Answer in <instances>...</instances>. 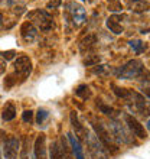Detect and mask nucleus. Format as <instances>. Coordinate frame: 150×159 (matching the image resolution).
<instances>
[{"mask_svg":"<svg viewBox=\"0 0 150 159\" xmlns=\"http://www.w3.org/2000/svg\"><path fill=\"white\" fill-rule=\"evenodd\" d=\"M92 129H94V132H95V136L97 139L101 142V145L104 146V149H107L108 152H111V153H116L117 151H118V148H117V143L114 142V138H113V134L110 133L108 130H107V127H105V125L103 123V121H92Z\"/></svg>","mask_w":150,"mask_h":159,"instance_id":"obj_1","label":"nucleus"},{"mask_svg":"<svg viewBox=\"0 0 150 159\" xmlns=\"http://www.w3.org/2000/svg\"><path fill=\"white\" fill-rule=\"evenodd\" d=\"M28 17L32 20L30 23H36L42 32H51L52 29H55L54 19H52V16H51L46 10L36 9L33 12H30L29 15H28Z\"/></svg>","mask_w":150,"mask_h":159,"instance_id":"obj_2","label":"nucleus"},{"mask_svg":"<svg viewBox=\"0 0 150 159\" xmlns=\"http://www.w3.org/2000/svg\"><path fill=\"white\" fill-rule=\"evenodd\" d=\"M85 143L88 146V151L91 153L92 159H108L107 155V151L104 149V146L101 145V142L97 139V136L94 133H91L90 130L87 129V133H85Z\"/></svg>","mask_w":150,"mask_h":159,"instance_id":"obj_3","label":"nucleus"},{"mask_svg":"<svg viewBox=\"0 0 150 159\" xmlns=\"http://www.w3.org/2000/svg\"><path fill=\"white\" fill-rule=\"evenodd\" d=\"M144 70V65L140 59H130L127 64L118 70V77L123 80H131L139 77Z\"/></svg>","mask_w":150,"mask_h":159,"instance_id":"obj_4","label":"nucleus"},{"mask_svg":"<svg viewBox=\"0 0 150 159\" xmlns=\"http://www.w3.org/2000/svg\"><path fill=\"white\" fill-rule=\"evenodd\" d=\"M67 13L69 15L72 23H74V26H77V28L84 25V23L87 22V12H85L84 6L77 3V2H74V0H71V2L67 3Z\"/></svg>","mask_w":150,"mask_h":159,"instance_id":"obj_5","label":"nucleus"},{"mask_svg":"<svg viewBox=\"0 0 150 159\" xmlns=\"http://www.w3.org/2000/svg\"><path fill=\"white\" fill-rule=\"evenodd\" d=\"M15 71L17 75H20L22 81L26 80L32 72V61L28 55H20L15 59Z\"/></svg>","mask_w":150,"mask_h":159,"instance_id":"obj_6","label":"nucleus"},{"mask_svg":"<svg viewBox=\"0 0 150 159\" xmlns=\"http://www.w3.org/2000/svg\"><path fill=\"white\" fill-rule=\"evenodd\" d=\"M20 152V140L16 136H10L6 139L3 145V155L6 159H16Z\"/></svg>","mask_w":150,"mask_h":159,"instance_id":"obj_7","label":"nucleus"},{"mask_svg":"<svg viewBox=\"0 0 150 159\" xmlns=\"http://www.w3.org/2000/svg\"><path fill=\"white\" fill-rule=\"evenodd\" d=\"M124 120H126V123H127V126H129V129L133 132L134 136H137L139 139H146L147 138V130L144 129V126L134 117V116L126 114Z\"/></svg>","mask_w":150,"mask_h":159,"instance_id":"obj_8","label":"nucleus"},{"mask_svg":"<svg viewBox=\"0 0 150 159\" xmlns=\"http://www.w3.org/2000/svg\"><path fill=\"white\" fill-rule=\"evenodd\" d=\"M69 120H71L72 129H74V132H75V138H77L79 142H81L82 139H85L87 127H85L84 125H81V121H79V119H78V114H77V111H71V114H69Z\"/></svg>","mask_w":150,"mask_h":159,"instance_id":"obj_9","label":"nucleus"},{"mask_svg":"<svg viewBox=\"0 0 150 159\" xmlns=\"http://www.w3.org/2000/svg\"><path fill=\"white\" fill-rule=\"evenodd\" d=\"M33 152L36 159H46V136L43 133L38 134L33 145Z\"/></svg>","mask_w":150,"mask_h":159,"instance_id":"obj_10","label":"nucleus"},{"mask_svg":"<svg viewBox=\"0 0 150 159\" xmlns=\"http://www.w3.org/2000/svg\"><path fill=\"white\" fill-rule=\"evenodd\" d=\"M38 35V29L35 28L33 23L30 22H25L20 26V36L25 42H33Z\"/></svg>","mask_w":150,"mask_h":159,"instance_id":"obj_11","label":"nucleus"},{"mask_svg":"<svg viewBox=\"0 0 150 159\" xmlns=\"http://www.w3.org/2000/svg\"><path fill=\"white\" fill-rule=\"evenodd\" d=\"M67 139H68V143H69V146H71L72 153H74V158H75V159H85V156H84L82 145H81V142H79L78 139L75 138V134L68 133V134H67Z\"/></svg>","mask_w":150,"mask_h":159,"instance_id":"obj_12","label":"nucleus"},{"mask_svg":"<svg viewBox=\"0 0 150 159\" xmlns=\"http://www.w3.org/2000/svg\"><path fill=\"white\" fill-rule=\"evenodd\" d=\"M110 127H111V134L113 138L117 139V140H120V142H124V143H130V139L129 136H127V133H126L124 127L118 123V121H111L110 123Z\"/></svg>","mask_w":150,"mask_h":159,"instance_id":"obj_13","label":"nucleus"},{"mask_svg":"<svg viewBox=\"0 0 150 159\" xmlns=\"http://www.w3.org/2000/svg\"><path fill=\"white\" fill-rule=\"evenodd\" d=\"M120 20H121V16H118V15H113V16H110L108 19H107V28H108L110 32H113L114 35H121L124 32Z\"/></svg>","mask_w":150,"mask_h":159,"instance_id":"obj_14","label":"nucleus"},{"mask_svg":"<svg viewBox=\"0 0 150 159\" xmlns=\"http://www.w3.org/2000/svg\"><path fill=\"white\" fill-rule=\"evenodd\" d=\"M129 9L133 12L142 13L149 10V2L147 0H130L129 2Z\"/></svg>","mask_w":150,"mask_h":159,"instance_id":"obj_15","label":"nucleus"},{"mask_svg":"<svg viewBox=\"0 0 150 159\" xmlns=\"http://www.w3.org/2000/svg\"><path fill=\"white\" fill-rule=\"evenodd\" d=\"M95 43H97V36L94 34H90L79 42V49H81V52H87V51L92 49Z\"/></svg>","mask_w":150,"mask_h":159,"instance_id":"obj_16","label":"nucleus"},{"mask_svg":"<svg viewBox=\"0 0 150 159\" xmlns=\"http://www.w3.org/2000/svg\"><path fill=\"white\" fill-rule=\"evenodd\" d=\"M2 117L4 121H10L16 117V107L13 103H7V104L3 107V111H2Z\"/></svg>","mask_w":150,"mask_h":159,"instance_id":"obj_17","label":"nucleus"},{"mask_svg":"<svg viewBox=\"0 0 150 159\" xmlns=\"http://www.w3.org/2000/svg\"><path fill=\"white\" fill-rule=\"evenodd\" d=\"M61 151H62V159H75L74 158V153L71 151V146H69V143H68V139L67 136H62L61 138Z\"/></svg>","mask_w":150,"mask_h":159,"instance_id":"obj_18","label":"nucleus"},{"mask_svg":"<svg viewBox=\"0 0 150 159\" xmlns=\"http://www.w3.org/2000/svg\"><path fill=\"white\" fill-rule=\"evenodd\" d=\"M91 90L88 87L87 84H79L78 87L75 88V96L79 97V98H82V100H88V98H91Z\"/></svg>","mask_w":150,"mask_h":159,"instance_id":"obj_19","label":"nucleus"},{"mask_svg":"<svg viewBox=\"0 0 150 159\" xmlns=\"http://www.w3.org/2000/svg\"><path fill=\"white\" fill-rule=\"evenodd\" d=\"M113 91L118 98H123V100L129 101L133 96V91L129 90V88H123V87H117V85H113Z\"/></svg>","mask_w":150,"mask_h":159,"instance_id":"obj_20","label":"nucleus"},{"mask_svg":"<svg viewBox=\"0 0 150 159\" xmlns=\"http://www.w3.org/2000/svg\"><path fill=\"white\" fill-rule=\"evenodd\" d=\"M49 155H51V159H62V151H61V145L59 142H52L49 148Z\"/></svg>","mask_w":150,"mask_h":159,"instance_id":"obj_21","label":"nucleus"},{"mask_svg":"<svg viewBox=\"0 0 150 159\" xmlns=\"http://www.w3.org/2000/svg\"><path fill=\"white\" fill-rule=\"evenodd\" d=\"M101 62L100 55H87V58H84V65L85 67H95Z\"/></svg>","mask_w":150,"mask_h":159,"instance_id":"obj_22","label":"nucleus"},{"mask_svg":"<svg viewBox=\"0 0 150 159\" xmlns=\"http://www.w3.org/2000/svg\"><path fill=\"white\" fill-rule=\"evenodd\" d=\"M107 7H108L110 12L117 13V12H121V10H123V4H121L120 0H108V2H107Z\"/></svg>","mask_w":150,"mask_h":159,"instance_id":"obj_23","label":"nucleus"},{"mask_svg":"<svg viewBox=\"0 0 150 159\" xmlns=\"http://www.w3.org/2000/svg\"><path fill=\"white\" fill-rule=\"evenodd\" d=\"M130 46L133 48V51L136 54H142L143 51L146 49V45H144L142 41H139V39H134V41L130 42Z\"/></svg>","mask_w":150,"mask_h":159,"instance_id":"obj_24","label":"nucleus"},{"mask_svg":"<svg viewBox=\"0 0 150 159\" xmlns=\"http://www.w3.org/2000/svg\"><path fill=\"white\" fill-rule=\"evenodd\" d=\"M48 117H49V111L45 109H39L36 113V123L38 125H43Z\"/></svg>","mask_w":150,"mask_h":159,"instance_id":"obj_25","label":"nucleus"},{"mask_svg":"<svg viewBox=\"0 0 150 159\" xmlns=\"http://www.w3.org/2000/svg\"><path fill=\"white\" fill-rule=\"evenodd\" d=\"M16 83H17L16 74H9V75L4 78V88H6V90H10Z\"/></svg>","mask_w":150,"mask_h":159,"instance_id":"obj_26","label":"nucleus"},{"mask_svg":"<svg viewBox=\"0 0 150 159\" xmlns=\"http://www.w3.org/2000/svg\"><path fill=\"white\" fill-rule=\"evenodd\" d=\"M22 120L25 121V123H32L33 121V111L32 110H25L23 113H22Z\"/></svg>","mask_w":150,"mask_h":159,"instance_id":"obj_27","label":"nucleus"},{"mask_svg":"<svg viewBox=\"0 0 150 159\" xmlns=\"http://www.w3.org/2000/svg\"><path fill=\"white\" fill-rule=\"evenodd\" d=\"M98 109H100V111L101 113H104L105 116H113V114H114L113 107H110V106H107V104H103V103L98 104Z\"/></svg>","mask_w":150,"mask_h":159,"instance_id":"obj_28","label":"nucleus"},{"mask_svg":"<svg viewBox=\"0 0 150 159\" xmlns=\"http://www.w3.org/2000/svg\"><path fill=\"white\" fill-rule=\"evenodd\" d=\"M0 55H2V58H3L4 61H10V59H13L16 57V52H15V51H3Z\"/></svg>","mask_w":150,"mask_h":159,"instance_id":"obj_29","label":"nucleus"},{"mask_svg":"<svg viewBox=\"0 0 150 159\" xmlns=\"http://www.w3.org/2000/svg\"><path fill=\"white\" fill-rule=\"evenodd\" d=\"M61 3H62V0H51L48 3V9H56L61 6Z\"/></svg>","mask_w":150,"mask_h":159,"instance_id":"obj_30","label":"nucleus"},{"mask_svg":"<svg viewBox=\"0 0 150 159\" xmlns=\"http://www.w3.org/2000/svg\"><path fill=\"white\" fill-rule=\"evenodd\" d=\"M105 67H107V65H95V67L92 68V72H94V74H103Z\"/></svg>","mask_w":150,"mask_h":159,"instance_id":"obj_31","label":"nucleus"},{"mask_svg":"<svg viewBox=\"0 0 150 159\" xmlns=\"http://www.w3.org/2000/svg\"><path fill=\"white\" fill-rule=\"evenodd\" d=\"M4 72V64L3 62H0V75Z\"/></svg>","mask_w":150,"mask_h":159,"instance_id":"obj_32","label":"nucleus"},{"mask_svg":"<svg viewBox=\"0 0 150 159\" xmlns=\"http://www.w3.org/2000/svg\"><path fill=\"white\" fill-rule=\"evenodd\" d=\"M2 23H3V15L0 13V26H2Z\"/></svg>","mask_w":150,"mask_h":159,"instance_id":"obj_33","label":"nucleus"},{"mask_svg":"<svg viewBox=\"0 0 150 159\" xmlns=\"http://www.w3.org/2000/svg\"><path fill=\"white\" fill-rule=\"evenodd\" d=\"M81 2H88V3H91L92 0H81Z\"/></svg>","mask_w":150,"mask_h":159,"instance_id":"obj_34","label":"nucleus"},{"mask_svg":"<svg viewBox=\"0 0 150 159\" xmlns=\"http://www.w3.org/2000/svg\"><path fill=\"white\" fill-rule=\"evenodd\" d=\"M0 2H2V0H0Z\"/></svg>","mask_w":150,"mask_h":159,"instance_id":"obj_35","label":"nucleus"}]
</instances>
